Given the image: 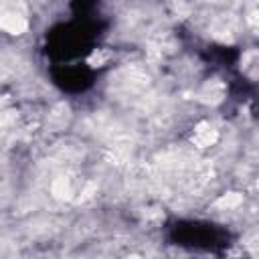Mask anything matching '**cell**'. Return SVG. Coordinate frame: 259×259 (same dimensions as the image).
Returning a JSON list of instances; mask_svg holds the SVG:
<instances>
[{
    "mask_svg": "<svg viewBox=\"0 0 259 259\" xmlns=\"http://www.w3.org/2000/svg\"><path fill=\"white\" fill-rule=\"evenodd\" d=\"M239 202H241V196H237V194H227V196H223V198L219 200V206L233 208V206H237Z\"/></svg>",
    "mask_w": 259,
    "mask_h": 259,
    "instance_id": "obj_3",
    "label": "cell"
},
{
    "mask_svg": "<svg viewBox=\"0 0 259 259\" xmlns=\"http://www.w3.org/2000/svg\"><path fill=\"white\" fill-rule=\"evenodd\" d=\"M0 24H2L4 30L12 32V34H20V32L26 28V20H24L20 14H16V12H6V14H2Z\"/></svg>",
    "mask_w": 259,
    "mask_h": 259,
    "instance_id": "obj_1",
    "label": "cell"
},
{
    "mask_svg": "<svg viewBox=\"0 0 259 259\" xmlns=\"http://www.w3.org/2000/svg\"><path fill=\"white\" fill-rule=\"evenodd\" d=\"M192 140H194V144L198 148H206V146H210L217 140V132H214V127L210 123H200L194 130V138Z\"/></svg>",
    "mask_w": 259,
    "mask_h": 259,
    "instance_id": "obj_2",
    "label": "cell"
}]
</instances>
